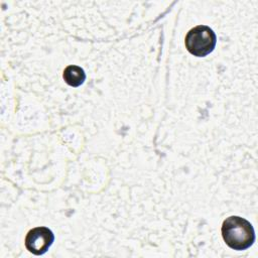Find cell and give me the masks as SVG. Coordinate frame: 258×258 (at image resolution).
Listing matches in <instances>:
<instances>
[{
	"label": "cell",
	"instance_id": "1",
	"mask_svg": "<svg viewBox=\"0 0 258 258\" xmlns=\"http://www.w3.org/2000/svg\"><path fill=\"white\" fill-rule=\"evenodd\" d=\"M221 232L225 243L237 251L248 249L255 241L253 226L239 216H231L224 220Z\"/></svg>",
	"mask_w": 258,
	"mask_h": 258
},
{
	"label": "cell",
	"instance_id": "2",
	"mask_svg": "<svg viewBox=\"0 0 258 258\" xmlns=\"http://www.w3.org/2000/svg\"><path fill=\"white\" fill-rule=\"evenodd\" d=\"M185 47L195 56L203 57L210 54L217 43V36L207 25H198L185 35Z\"/></svg>",
	"mask_w": 258,
	"mask_h": 258
},
{
	"label": "cell",
	"instance_id": "3",
	"mask_svg": "<svg viewBox=\"0 0 258 258\" xmlns=\"http://www.w3.org/2000/svg\"><path fill=\"white\" fill-rule=\"evenodd\" d=\"M54 235L47 227H36L29 230L25 237L26 249L34 255L44 254L52 245Z\"/></svg>",
	"mask_w": 258,
	"mask_h": 258
},
{
	"label": "cell",
	"instance_id": "4",
	"mask_svg": "<svg viewBox=\"0 0 258 258\" xmlns=\"http://www.w3.org/2000/svg\"><path fill=\"white\" fill-rule=\"evenodd\" d=\"M62 78L64 82L72 87L81 86L86 80L85 71L79 66H68L62 74Z\"/></svg>",
	"mask_w": 258,
	"mask_h": 258
}]
</instances>
